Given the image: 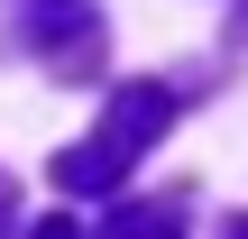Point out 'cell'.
I'll return each instance as SVG.
<instances>
[{"mask_svg": "<svg viewBox=\"0 0 248 239\" xmlns=\"http://www.w3.org/2000/svg\"><path fill=\"white\" fill-rule=\"evenodd\" d=\"M166 120H175V92H166V83H120L110 111H101V129L55 157V184H64V193H110V184L166 138Z\"/></svg>", "mask_w": 248, "mask_h": 239, "instance_id": "6da1fadb", "label": "cell"}, {"mask_svg": "<svg viewBox=\"0 0 248 239\" xmlns=\"http://www.w3.org/2000/svg\"><path fill=\"white\" fill-rule=\"evenodd\" d=\"M92 239H184V212L175 203H120L110 221H92Z\"/></svg>", "mask_w": 248, "mask_h": 239, "instance_id": "7a4b0ae2", "label": "cell"}, {"mask_svg": "<svg viewBox=\"0 0 248 239\" xmlns=\"http://www.w3.org/2000/svg\"><path fill=\"white\" fill-rule=\"evenodd\" d=\"M18 230V184H9V175H0V239Z\"/></svg>", "mask_w": 248, "mask_h": 239, "instance_id": "3957f363", "label": "cell"}, {"mask_svg": "<svg viewBox=\"0 0 248 239\" xmlns=\"http://www.w3.org/2000/svg\"><path fill=\"white\" fill-rule=\"evenodd\" d=\"M28 239H83V230H74V221H37Z\"/></svg>", "mask_w": 248, "mask_h": 239, "instance_id": "277c9868", "label": "cell"}, {"mask_svg": "<svg viewBox=\"0 0 248 239\" xmlns=\"http://www.w3.org/2000/svg\"><path fill=\"white\" fill-rule=\"evenodd\" d=\"M221 239H248V212H239V221H221Z\"/></svg>", "mask_w": 248, "mask_h": 239, "instance_id": "5b68a950", "label": "cell"}, {"mask_svg": "<svg viewBox=\"0 0 248 239\" xmlns=\"http://www.w3.org/2000/svg\"><path fill=\"white\" fill-rule=\"evenodd\" d=\"M239 28H248V0H239Z\"/></svg>", "mask_w": 248, "mask_h": 239, "instance_id": "8992f818", "label": "cell"}]
</instances>
